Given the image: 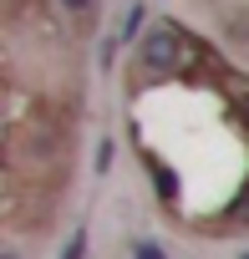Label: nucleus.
<instances>
[{"mask_svg": "<svg viewBox=\"0 0 249 259\" xmlns=\"http://www.w3.org/2000/svg\"><path fill=\"white\" fill-rule=\"evenodd\" d=\"M138 259H163V249L158 244H138Z\"/></svg>", "mask_w": 249, "mask_h": 259, "instance_id": "nucleus-5", "label": "nucleus"}, {"mask_svg": "<svg viewBox=\"0 0 249 259\" xmlns=\"http://www.w3.org/2000/svg\"><path fill=\"white\" fill-rule=\"evenodd\" d=\"M61 259H87V234H71V244L61 249Z\"/></svg>", "mask_w": 249, "mask_h": 259, "instance_id": "nucleus-4", "label": "nucleus"}, {"mask_svg": "<svg viewBox=\"0 0 249 259\" xmlns=\"http://www.w3.org/2000/svg\"><path fill=\"white\" fill-rule=\"evenodd\" d=\"M224 87H229V97H234V107H239V117L249 122V76H224Z\"/></svg>", "mask_w": 249, "mask_h": 259, "instance_id": "nucleus-2", "label": "nucleus"}, {"mask_svg": "<svg viewBox=\"0 0 249 259\" xmlns=\"http://www.w3.org/2000/svg\"><path fill=\"white\" fill-rule=\"evenodd\" d=\"M61 6H66V11H87V0H61Z\"/></svg>", "mask_w": 249, "mask_h": 259, "instance_id": "nucleus-6", "label": "nucleus"}, {"mask_svg": "<svg viewBox=\"0 0 249 259\" xmlns=\"http://www.w3.org/2000/svg\"><path fill=\"white\" fill-rule=\"evenodd\" d=\"M188 41H183V31L178 26H153L148 36H143V66H153V71H168V66H183L188 61Z\"/></svg>", "mask_w": 249, "mask_h": 259, "instance_id": "nucleus-1", "label": "nucleus"}, {"mask_svg": "<svg viewBox=\"0 0 249 259\" xmlns=\"http://www.w3.org/2000/svg\"><path fill=\"white\" fill-rule=\"evenodd\" d=\"M244 259H249V254H244Z\"/></svg>", "mask_w": 249, "mask_h": 259, "instance_id": "nucleus-8", "label": "nucleus"}, {"mask_svg": "<svg viewBox=\"0 0 249 259\" xmlns=\"http://www.w3.org/2000/svg\"><path fill=\"white\" fill-rule=\"evenodd\" d=\"M6 259H16V254H6Z\"/></svg>", "mask_w": 249, "mask_h": 259, "instance_id": "nucleus-7", "label": "nucleus"}, {"mask_svg": "<svg viewBox=\"0 0 249 259\" xmlns=\"http://www.w3.org/2000/svg\"><path fill=\"white\" fill-rule=\"evenodd\" d=\"M224 229H249V183H244V193L229 203V213H224Z\"/></svg>", "mask_w": 249, "mask_h": 259, "instance_id": "nucleus-3", "label": "nucleus"}]
</instances>
